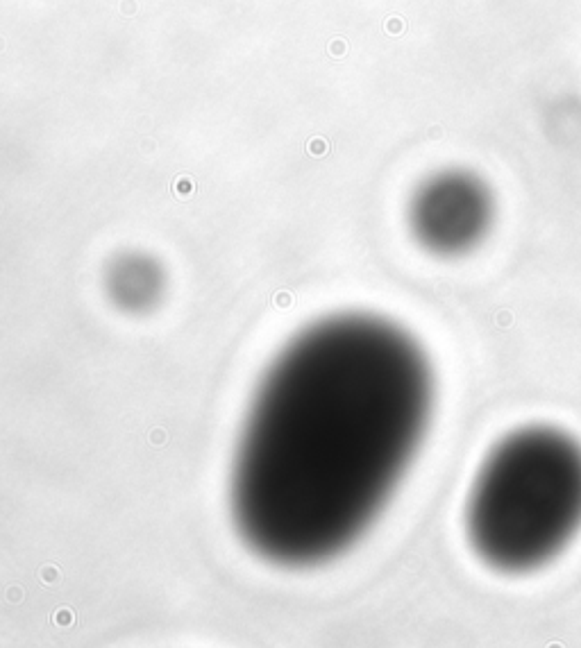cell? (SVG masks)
Wrapping results in <instances>:
<instances>
[{
  "mask_svg": "<svg viewBox=\"0 0 581 648\" xmlns=\"http://www.w3.org/2000/svg\"><path fill=\"white\" fill-rule=\"evenodd\" d=\"M465 528L493 569L522 573L547 564L581 528V444L550 426L504 438L474 478Z\"/></svg>",
  "mask_w": 581,
  "mask_h": 648,
  "instance_id": "cell-2",
  "label": "cell"
},
{
  "mask_svg": "<svg viewBox=\"0 0 581 648\" xmlns=\"http://www.w3.org/2000/svg\"><path fill=\"white\" fill-rule=\"evenodd\" d=\"M434 401L411 336L372 315L309 327L277 356L247 413L232 510L259 555L309 566L375 521L411 464Z\"/></svg>",
  "mask_w": 581,
  "mask_h": 648,
  "instance_id": "cell-1",
  "label": "cell"
},
{
  "mask_svg": "<svg viewBox=\"0 0 581 648\" xmlns=\"http://www.w3.org/2000/svg\"><path fill=\"white\" fill-rule=\"evenodd\" d=\"M413 222L422 243L434 250H463L477 240L488 222L486 190L470 177H441L420 193Z\"/></svg>",
  "mask_w": 581,
  "mask_h": 648,
  "instance_id": "cell-3",
  "label": "cell"
}]
</instances>
